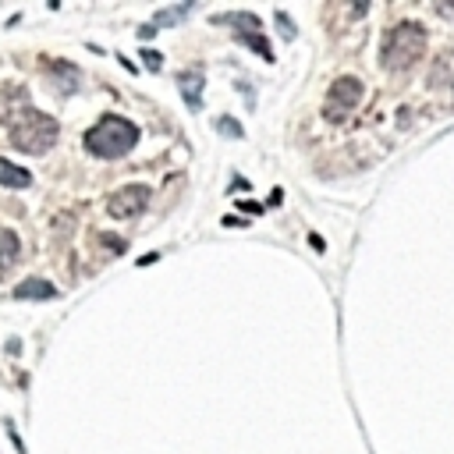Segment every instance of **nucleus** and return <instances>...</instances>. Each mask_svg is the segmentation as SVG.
I'll use <instances>...</instances> for the list:
<instances>
[{"mask_svg":"<svg viewBox=\"0 0 454 454\" xmlns=\"http://www.w3.org/2000/svg\"><path fill=\"white\" fill-rule=\"evenodd\" d=\"M139 142V128L121 114H103L93 128L85 132V149L100 160H121L128 157Z\"/></svg>","mask_w":454,"mask_h":454,"instance_id":"f257e3e1","label":"nucleus"},{"mask_svg":"<svg viewBox=\"0 0 454 454\" xmlns=\"http://www.w3.org/2000/svg\"><path fill=\"white\" fill-rule=\"evenodd\" d=\"M422 53H426V28L419 21L390 25L383 43H380V60L387 71H408Z\"/></svg>","mask_w":454,"mask_h":454,"instance_id":"f03ea898","label":"nucleus"},{"mask_svg":"<svg viewBox=\"0 0 454 454\" xmlns=\"http://www.w3.org/2000/svg\"><path fill=\"white\" fill-rule=\"evenodd\" d=\"M57 132H60L57 128V117L40 114V110L28 107L11 125V146L21 149V153H28V157H40V153H46V149L57 142Z\"/></svg>","mask_w":454,"mask_h":454,"instance_id":"7ed1b4c3","label":"nucleus"},{"mask_svg":"<svg viewBox=\"0 0 454 454\" xmlns=\"http://www.w3.org/2000/svg\"><path fill=\"white\" fill-rule=\"evenodd\" d=\"M362 103V82L355 75H341L334 85H330V93H326V121L330 125H341V121H348V114Z\"/></svg>","mask_w":454,"mask_h":454,"instance_id":"20e7f679","label":"nucleus"},{"mask_svg":"<svg viewBox=\"0 0 454 454\" xmlns=\"http://www.w3.org/2000/svg\"><path fill=\"white\" fill-rule=\"evenodd\" d=\"M149 199H153V189L149 185H125L107 199V213L114 220H132L149 206Z\"/></svg>","mask_w":454,"mask_h":454,"instance_id":"39448f33","label":"nucleus"},{"mask_svg":"<svg viewBox=\"0 0 454 454\" xmlns=\"http://www.w3.org/2000/svg\"><path fill=\"white\" fill-rule=\"evenodd\" d=\"M28 110V93L21 85H4L0 89V125H15Z\"/></svg>","mask_w":454,"mask_h":454,"instance_id":"423d86ee","label":"nucleus"},{"mask_svg":"<svg viewBox=\"0 0 454 454\" xmlns=\"http://www.w3.org/2000/svg\"><path fill=\"white\" fill-rule=\"evenodd\" d=\"M177 85H181V96H185L189 110H202V85H206L202 71H199V68H192V71H181Z\"/></svg>","mask_w":454,"mask_h":454,"instance_id":"0eeeda50","label":"nucleus"},{"mask_svg":"<svg viewBox=\"0 0 454 454\" xmlns=\"http://www.w3.org/2000/svg\"><path fill=\"white\" fill-rule=\"evenodd\" d=\"M18 302H43V298H53L57 295V288L50 284V281H40V277H28V281H21V284H15V291H11Z\"/></svg>","mask_w":454,"mask_h":454,"instance_id":"6e6552de","label":"nucleus"},{"mask_svg":"<svg viewBox=\"0 0 454 454\" xmlns=\"http://www.w3.org/2000/svg\"><path fill=\"white\" fill-rule=\"evenodd\" d=\"M18 256H21V241H18V234H15L11 227H0V277H4L8 270L18 263Z\"/></svg>","mask_w":454,"mask_h":454,"instance_id":"1a4fd4ad","label":"nucleus"},{"mask_svg":"<svg viewBox=\"0 0 454 454\" xmlns=\"http://www.w3.org/2000/svg\"><path fill=\"white\" fill-rule=\"evenodd\" d=\"M0 185L4 189H28L33 185V174L18 164H11V160H0Z\"/></svg>","mask_w":454,"mask_h":454,"instance_id":"9d476101","label":"nucleus"},{"mask_svg":"<svg viewBox=\"0 0 454 454\" xmlns=\"http://www.w3.org/2000/svg\"><path fill=\"white\" fill-rule=\"evenodd\" d=\"M241 46H249V50H256L263 60H274V46H270V40L263 36V33H252V28H241V33L234 36Z\"/></svg>","mask_w":454,"mask_h":454,"instance_id":"9b49d317","label":"nucleus"},{"mask_svg":"<svg viewBox=\"0 0 454 454\" xmlns=\"http://www.w3.org/2000/svg\"><path fill=\"white\" fill-rule=\"evenodd\" d=\"M185 15H192V4H174V8H164V11H157L153 15V25H157V33L160 28H167V25H177Z\"/></svg>","mask_w":454,"mask_h":454,"instance_id":"f8f14e48","label":"nucleus"},{"mask_svg":"<svg viewBox=\"0 0 454 454\" xmlns=\"http://www.w3.org/2000/svg\"><path fill=\"white\" fill-rule=\"evenodd\" d=\"M213 21H217V25H227V21H234V25H249L252 33H259V25H263L252 11H227V15H213Z\"/></svg>","mask_w":454,"mask_h":454,"instance_id":"ddd939ff","label":"nucleus"},{"mask_svg":"<svg viewBox=\"0 0 454 454\" xmlns=\"http://www.w3.org/2000/svg\"><path fill=\"white\" fill-rule=\"evenodd\" d=\"M217 132L220 135H227V139H245V128H241V121H234V117H217Z\"/></svg>","mask_w":454,"mask_h":454,"instance_id":"4468645a","label":"nucleus"},{"mask_svg":"<svg viewBox=\"0 0 454 454\" xmlns=\"http://www.w3.org/2000/svg\"><path fill=\"white\" fill-rule=\"evenodd\" d=\"M139 57H142V64H146L149 71H160V68H164V53H160V50H142Z\"/></svg>","mask_w":454,"mask_h":454,"instance_id":"2eb2a0df","label":"nucleus"},{"mask_svg":"<svg viewBox=\"0 0 454 454\" xmlns=\"http://www.w3.org/2000/svg\"><path fill=\"white\" fill-rule=\"evenodd\" d=\"M100 245H107L114 256H121V252H125V241H121L117 234H100Z\"/></svg>","mask_w":454,"mask_h":454,"instance_id":"dca6fc26","label":"nucleus"},{"mask_svg":"<svg viewBox=\"0 0 454 454\" xmlns=\"http://www.w3.org/2000/svg\"><path fill=\"white\" fill-rule=\"evenodd\" d=\"M274 18H277V25H281V36H284V40L291 43V40H295V25H291V18H288L284 11H277Z\"/></svg>","mask_w":454,"mask_h":454,"instance_id":"f3484780","label":"nucleus"},{"mask_svg":"<svg viewBox=\"0 0 454 454\" xmlns=\"http://www.w3.org/2000/svg\"><path fill=\"white\" fill-rule=\"evenodd\" d=\"M238 209H245V213H259L263 206H259V202H241V199H238Z\"/></svg>","mask_w":454,"mask_h":454,"instance_id":"a211bd4d","label":"nucleus"},{"mask_svg":"<svg viewBox=\"0 0 454 454\" xmlns=\"http://www.w3.org/2000/svg\"><path fill=\"white\" fill-rule=\"evenodd\" d=\"M153 33H157V25H153V21H149V25H142V28H139V36H142V40H149V36H153Z\"/></svg>","mask_w":454,"mask_h":454,"instance_id":"6ab92c4d","label":"nucleus"},{"mask_svg":"<svg viewBox=\"0 0 454 454\" xmlns=\"http://www.w3.org/2000/svg\"><path fill=\"white\" fill-rule=\"evenodd\" d=\"M160 259V252H146L142 259H139V266H149V263H157Z\"/></svg>","mask_w":454,"mask_h":454,"instance_id":"aec40b11","label":"nucleus"},{"mask_svg":"<svg viewBox=\"0 0 454 454\" xmlns=\"http://www.w3.org/2000/svg\"><path fill=\"white\" fill-rule=\"evenodd\" d=\"M224 227H249V224L238 220V217H224Z\"/></svg>","mask_w":454,"mask_h":454,"instance_id":"412c9836","label":"nucleus"},{"mask_svg":"<svg viewBox=\"0 0 454 454\" xmlns=\"http://www.w3.org/2000/svg\"><path fill=\"white\" fill-rule=\"evenodd\" d=\"M309 245H313L316 252H323V238H320V234H309Z\"/></svg>","mask_w":454,"mask_h":454,"instance_id":"4be33fe9","label":"nucleus"}]
</instances>
